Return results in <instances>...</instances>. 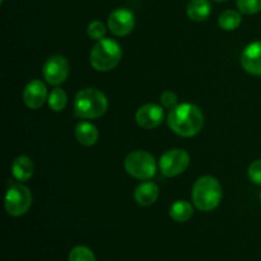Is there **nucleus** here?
<instances>
[{
	"instance_id": "f257e3e1",
	"label": "nucleus",
	"mask_w": 261,
	"mask_h": 261,
	"mask_svg": "<svg viewBox=\"0 0 261 261\" xmlns=\"http://www.w3.org/2000/svg\"><path fill=\"white\" fill-rule=\"evenodd\" d=\"M168 126L173 133L184 138L199 134L204 126V115L193 103H181L172 109L167 117Z\"/></svg>"
},
{
	"instance_id": "f03ea898",
	"label": "nucleus",
	"mask_w": 261,
	"mask_h": 261,
	"mask_svg": "<svg viewBox=\"0 0 261 261\" xmlns=\"http://www.w3.org/2000/svg\"><path fill=\"white\" fill-rule=\"evenodd\" d=\"M106 96L96 88H84L74 98V112L81 119H98L107 111Z\"/></svg>"
},
{
	"instance_id": "7ed1b4c3",
	"label": "nucleus",
	"mask_w": 261,
	"mask_h": 261,
	"mask_svg": "<svg viewBox=\"0 0 261 261\" xmlns=\"http://www.w3.org/2000/svg\"><path fill=\"white\" fill-rule=\"evenodd\" d=\"M222 196H223V193H222L221 184L212 176H203L194 184L191 198H193L194 205L199 211H214L221 204Z\"/></svg>"
},
{
	"instance_id": "20e7f679",
	"label": "nucleus",
	"mask_w": 261,
	"mask_h": 261,
	"mask_svg": "<svg viewBox=\"0 0 261 261\" xmlns=\"http://www.w3.org/2000/svg\"><path fill=\"white\" fill-rule=\"evenodd\" d=\"M122 58V48L117 41L102 38L92 48L89 61L97 71H110L119 65Z\"/></svg>"
},
{
	"instance_id": "39448f33",
	"label": "nucleus",
	"mask_w": 261,
	"mask_h": 261,
	"mask_svg": "<svg viewBox=\"0 0 261 261\" xmlns=\"http://www.w3.org/2000/svg\"><path fill=\"white\" fill-rule=\"evenodd\" d=\"M124 167L130 176L138 180H149L157 171L154 157L145 150H135L127 154Z\"/></svg>"
},
{
	"instance_id": "423d86ee",
	"label": "nucleus",
	"mask_w": 261,
	"mask_h": 261,
	"mask_svg": "<svg viewBox=\"0 0 261 261\" xmlns=\"http://www.w3.org/2000/svg\"><path fill=\"white\" fill-rule=\"evenodd\" d=\"M4 205L9 216H24L32 205V194L30 189L23 185L12 186L5 194Z\"/></svg>"
},
{
	"instance_id": "0eeeda50",
	"label": "nucleus",
	"mask_w": 261,
	"mask_h": 261,
	"mask_svg": "<svg viewBox=\"0 0 261 261\" xmlns=\"http://www.w3.org/2000/svg\"><path fill=\"white\" fill-rule=\"evenodd\" d=\"M190 157L184 149L167 150L160 160V170L166 177H175L181 175L188 168Z\"/></svg>"
},
{
	"instance_id": "6e6552de",
	"label": "nucleus",
	"mask_w": 261,
	"mask_h": 261,
	"mask_svg": "<svg viewBox=\"0 0 261 261\" xmlns=\"http://www.w3.org/2000/svg\"><path fill=\"white\" fill-rule=\"evenodd\" d=\"M70 66L68 60L61 55H54L46 60L42 74L45 81L51 86H59L68 79Z\"/></svg>"
},
{
	"instance_id": "1a4fd4ad",
	"label": "nucleus",
	"mask_w": 261,
	"mask_h": 261,
	"mask_svg": "<svg viewBox=\"0 0 261 261\" xmlns=\"http://www.w3.org/2000/svg\"><path fill=\"white\" fill-rule=\"evenodd\" d=\"M135 27V17L132 10L126 8L115 9L109 15V28L117 37L127 36Z\"/></svg>"
},
{
	"instance_id": "9d476101",
	"label": "nucleus",
	"mask_w": 261,
	"mask_h": 261,
	"mask_svg": "<svg viewBox=\"0 0 261 261\" xmlns=\"http://www.w3.org/2000/svg\"><path fill=\"white\" fill-rule=\"evenodd\" d=\"M165 119V112L161 106L155 103H147L140 107L135 115L138 125L143 129H154L160 126Z\"/></svg>"
},
{
	"instance_id": "9b49d317",
	"label": "nucleus",
	"mask_w": 261,
	"mask_h": 261,
	"mask_svg": "<svg viewBox=\"0 0 261 261\" xmlns=\"http://www.w3.org/2000/svg\"><path fill=\"white\" fill-rule=\"evenodd\" d=\"M47 98V88L45 83L38 79L31 81L23 91V102L31 110L40 109Z\"/></svg>"
},
{
	"instance_id": "f8f14e48",
	"label": "nucleus",
	"mask_w": 261,
	"mask_h": 261,
	"mask_svg": "<svg viewBox=\"0 0 261 261\" xmlns=\"http://www.w3.org/2000/svg\"><path fill=\"white\" fill-rule=\"evenodd\" d=\"M241 65L252 75H261V41L250 43L241 54Z\"/></svg>"
},
{
	"instance_id": "ddd939ff",
	"label": "nucleus",
	"mask_w": 261,
	"mask_h": 261,
	"mask_svg": "<svg viewBox=\"0 0 261 261\" xmlns=\"http://www.w3.org/2000/svg\"><path fill=\"white\" fill-rule=\"evenodd\" d=\"M160 189L154 182H143L135 189L134 199L139 205L149 206L157 201Z\"/></svg>"
},
{
	"instance_id": "4468645a",
	"label": "nucleus",
	"mask_w": 261,
	"mask_h": 261,
	"mask_svg": "<svg viewBox=\"0 0 261 261\" xmlns=\"http://www.w3.org/2000/svg\"><path fill=\"white\" fill-rule=\"evenodd\" d=\"M35 172V165L27 155H19L12 163V173L15 180L28 181Z\"/></svg>"
},
{
	"instance_id": "2eb2a0df",
	"label": "nucleus",
	"mask_w": 261,
	"mask_h": 261,
	"mask_svg": "<svg viewBox=\"0 0 261 261\" xmlns=\"http://www.w3.org/2000/svg\"><path fill=\"white\" fill-rule=\"evenodd\" d=\"M75 138L79 144L84 147H92L98 140V130L91 122H79L75 127Z\"/></svg>"
},
{
	"instance_id": "dca6fc26",
	"label": "nucleus",
	"mask_w": 261,
	"mask_h": 261,
	"mask_svg": "<svg viewBox=\"0 0 261 261\" xmlns=\"http://www.w3.org/2000/svg\"><path fill=\"white\" fill-rule=\"evenodd\" d=\"M189 18L194 22H203L211 15L212 7L208 0H190L186 8Z\"/></svg>"
},
{
	"instance_id": "f3484780",
	"label": "nucleus",
	"mask_w": 261,
	"mask_h": 261,
	"mask_svg": "<svg viewBox=\"0 0 261 261\" xmlns=\"http://www.w3.org/2000/svg\"><path fill=\"white\" fill-rule=\"evenodd\" d=\"M194 208L189 201L177 200L173 203L170 208V217L177 223L188 222L193 217Z\"/></svg>"
},
{
	"instance_id": "a211bd4d",
	"label": "nucleus",
	"mask_w": 261,
	"mask_h": 261,
	"mask_svg": "<svg viewBox=\"0 0 261 261\" xmlns=\"http://www.w3.org/2000/svg\"><path fill=\"white\" fill-rule=\"evenodd\" d=\"M242 22L241 14L236 10H226L219 15V27L224 31H234L240 27Z\"/></svg>"
},
{
	"instance_id": "6ab92c4d",
	"label": "nucleus",
	"mask_w": 261,
	"mask_h": 261,
	"mask_svg": "<svg viewBox=\"0 0 261 261\" xmlns=\"http://www.w3.org/2000/svg\"><path fill=\"white\" fill-rule=\"evenodd\" d=\"M47 102L51 110H54L55 112H60L66 107V103H68V96H66L64 89L55 88L51 91L50 94H48Z\"/></svg>"
},
{
	"instance_id": "aec40b11",
	"label": "nucleus",
	"mask_w": 261,
	"mask_h": 261,
	"mask_svg": "<svg viewBox=\"0 0 261 261\" xmlns=\"http://www.w3.org/2000/svg\"><path fill=\"white\" fill-rule=\"evenodd\" d=\"M69 261H96V256L87 246H75L69 254Z\"/></svg>"
},
{
	"instance_id": "412c9836",
	"label": "nucleus",
	"mask_w": 261,
	"mask_h": 261,
	"mask_svg": "<svg viewBox=\"0 0 261 261\" xmlns=\"http://www.w3.org/2000/svg\"><path fill=\"white\" fill-rule=\"evenodd\" d=\"M237 8L244 14H256L261 12V0H237Z\"/></svg>"
},
{
	"instance_id": "4be33fe9",
	"label": "nucleus",
	"mask_w": 261,
	"mask_h": 261,
	"mask_svg": "<svg viewBox=\"0 0 261 261\" xmlns=\"http://www.w3.org/2000/svg\"><path fill=\"white\" fill-rule=\"evenodd\" d=\"M87 33H88L92 40L99 41L106 35V27H105L101 20H93V22L89 23L88 28H87Z\"/></svg>"
},
{
	"instance_id": "5701e85b",
	"label": "nucleus",
	"mask_w": 261,
	"mask_h": 261,
	"mask_svg": "<svg viewBox=\"0 0 261 261\" xmlns=\"http://www.w3.org/2000/svg\"><path fill=\"white\" fill-rule=\"evenodd\" d=\"M249 177L256 185H261V160L254 161L249 167Z\"/></svg>"
},
{
	"instance_id": "b1692460",
	"label": "nucleus",
	"mask_w": 261,
	"mask_h": 261,
	"mask_svg": "<svg viewBox=\"0 0 261 261\" xmlns=\"http://www.w3.org/2000/svg\"><path fill=\"white\" fill-rule=\"evenodd\" d=\"M161 102H162V105L166 109L172 110L177 106V96L173 92L167 91L165 93H162V96H161Z\"/></svg>"
},
{
	"instance_id": "393cba45",
	"label": "nucleus",
	"mask_w": 261,
	"mask_h": 261,
	"mask_svg": "<svg viewBox=\"0 0 261 261\" xmlns=\"http://www.w3.org/2000/svg\"><path fill=\"white\" fill-rule=\"evenodd\" d=\"M214 2H227V0H214Z\"/></svg>"
},
{
	"instance_id": "a878e982",
	"label": "nucleus",
	"mask_w": 261,
	"mask_h": 261,
	"mask_svg": "<svg viewBox=\"0 0 261 261\" xmlns=\"http://www.w3.org/2000/svg\"><path fill=\"white\" fill-rule=\"evenodd\" d=\"M260 200H261V193H260Z\"/></svg>"
}]
</instances>
